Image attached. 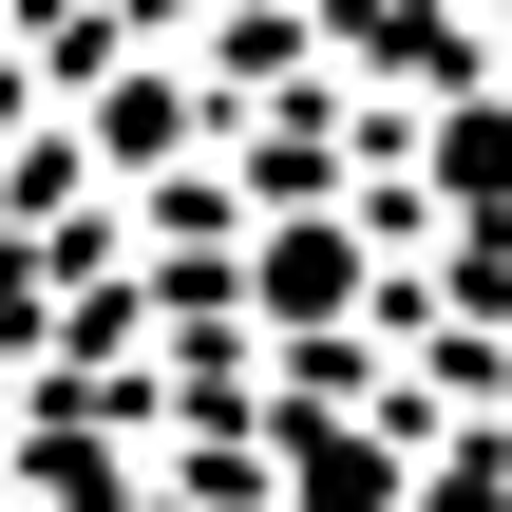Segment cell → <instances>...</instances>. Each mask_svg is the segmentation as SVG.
Returning <instances> with one entry per match:
<instances>
[{
  "label": "cell",
  "instance_id": "3",
  "mask_svg": "<svg viewBox=\"0 0 512 512\" xmlns=\"http://www.w3.org/2000/svg\"><path fill=\"white\" fill-rule=\"evenodd\" d=\"M494 38H512V0H494Z\"/></svg>",
  "mask_w": 512,
  "mask_h": 512
},
{
  "label": "cell",
  "instance_id": "2",
  "mask_svg": "<svg viewBox=\"0 0 512 512\" xmlns=\"http://www.w3.org/2000/svg\"><path fill=\"white\" fill-rule=\"evenodd\" d=\"M342 285H361L342 228H285V247H266V304H285V323H342Z\"/></svg>",
  "mask_w": 512,
  "mask_h": 512
},
{
  "label": "cell",
  "instance_id": "1",
  "mask_svg": "<svg viewBox=\"0 0 512 512\" xmlns=\"http://www.w3.org/2000/svg\"><path fill=\"white\" fill-rule=\"evenodd\" d=\"M437 190H456L475 228L512 209V95H456V114H437Z\"/></svg>",
  "mask_w": 512,
  "mask_h": 512
}]
</instances>
